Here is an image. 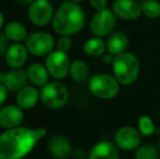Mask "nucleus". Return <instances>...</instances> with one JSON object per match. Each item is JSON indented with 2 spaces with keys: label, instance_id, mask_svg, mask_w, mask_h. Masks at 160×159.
Listing matches in <instances>:
<instances>
[{
  "label": "nucleus",
  "instance_id": "nucleus-5",
  "mask_svg": "<svg viewBox=\"0 0 160 159\" xmlns=\"http://www.w3.org/2000/svg\"><path fill=\"white\" fill-rule=\"evenodd\" d=\"M88 89L95 97L100 99H112L119 94L120 83L107 73H99L91 77L88 82Z\"/></svg>",
  "mask_w": 160,
  "mask_h": 159
},
{
  "label": "nucleus",
  "instance_id": "nucleus-20",
  "mask_svg": "<svg viewBox=\"0 0 160 159\" xmlns=\"http://www.w3.org/2000/svg\"><path fill=\"white\" fill-rule=\"evenodd\" d=\"M3 34L9 40L13 42H21L26 39L28 36V30L26 27L20 22H9L6 26H4V32Z\"/></svg>",
  "mask_w": 160,
  "mask_h": 159
},
{
  "label": "nucleus",
  "instance_id": "nucleus-25",
  "mask_svg": "<svg viewBox=\"0 0 160 159\" xmlns=\"http://www.w3.org/2000/svg\"><path fill=\"white\" fill-rule=\"evenodd\" d=\"M159 152L152 145H142L135 151V159H158Z\"/></svg>",
  "mask_w": 160,
  "mask_h": 159
},
{
  "label": "nucleus",
  "instance_id": "nucleus-17",
  "mask_svg": "<svg viewBox=\"0 0 160 159\" xmlns=\"http://www.w3.org/2000/svg\"><path fill=\"white\" fill-rule=\"evenodd\" d=\"M88 159H119L118 147L111 142L101 141L91 149Z\"/></svg>",
  "mask_w": 160,
  "mask_h": 159
},
{
  "label": "nucleus",
  "instance_id": "nucleus-23",
  "mask_svg": "<svg viewBox=\"0 0 160 159\" xmlns=\"http://www.w3.org/2000/svg\"><path fill=\"white\" fill-rule=\"evenodd\" d=\"M137 130L144 136H150L158 132L154 124V121L148 116H141L137 120Z\"/></svg>",
  "mask_w": 160,
  "mask_h": 159
},
{
  "label": "nucleus",
  "instance_id": "nucleus-26",
  "mask_svg": "<svg viewBox=\"0 0 160 159\" xmlns=\"http://www.w3.org/2000/svg\"><path fill=\"white\" fill-rule=\"evenodd\" d=\"M56 46H57L58 50L64 51V52H68V51L71 49L72 47V39L70 36L68 35H60L59 39L56 42Z\"/></svg>",
  "mask_w": 160,
  "mask_h": 159
},
{
  "label": "nucleus",
  "instance_id": "nucleus-27",
  "mask_svg": "<svg viewBox=\"0 0 160 159\" xmlns=\"http://www.w3.org/2000/svg\"><path fill=\"white\" fill-rule=\"evenodd\" d=\"M89 3H91V6L93 7L95 10L99 11V10L106 9L108 0H89Z\"/></svg>",
  "mask_w": 160,
  "mask_h": 159
},
{
  "label": "nucleus",
  "instance_id": "nucleus-15",
  "mask_svg": "<svg viewBox=\"0 0 160 159\" xmlns=\"http://www.w3.org/2000/svg\"><path fill=\"white\" fill-rule=\"evenodd\" d=\"M48 151L57 159H67L72 153V145L65 136L55 134L48 141Z\"/></svg>",
  "mask_w": 160,
  "mask_h": 159
},
{
  "label": "nucleus",
  "instance_id": "nucleus-22",
  "mask_svg": "<svg viewBox=\"0 0 160 159\" xmlns=\"http://www.w3.org/2000/svg\"><path fill=\"white\" fill-rule=\"evenodd\" d=\"M69 74L75 82L82 83L87 80L89 75V68L87 63L83 60H74L70 64V72Z\"/></svg>",
  "mask_w": 160,
  "mask_h": 159
},
{
  "label": "nucleus",
  "instance_id": "nucleus-34",
  "mask_svg": "<svg viewBox=\"0 0 160 159\" xmlns=\"http://www.w3.org/2000/svg\"><path fill=\"white\" fill-rule=\"evenodd\" d=\"M159 151H160V142H159Z\"/></svg>",
  "mask_w": 160,
  "mask_h": 159
},
{
  "label": "nucleus",
  "instance_id": "nucleus-28",
  "mask_svg": "<svg viewBox=\"0 0 160 159\" xmlns=\"http://www.w3.org/2000/svg\"><path fill=\"white\" fill-rule=\"evenodd\" d=\"M8 38L4 34H0V57L6 55V51L8 49Z\"/></svg>",
  "mask_w": 160,
  "mask_h": 159
},
{
  "label": "nucleus",
  "instance_id": "nucleus-4",
  "mask_svg": "<svg viewBox=\"0 0 160 159\" xmlns=\"http://www.w3.org/2000/svg\"><path fill=\"white\" fill-rule=\"evenodd\" d=\"M40 100L45 107L51 110L61 109L69 100V89L59 81H51L40 88Z\"/></svg>",
  "mask_w": 160,
  "mask_h": 159
},
{
  "label": "nucleus",
  "instance_id": "nucleus-33",
  "mask_svg": "<svg viewBox=\"0 0 160 159\" xmlns=\"http://www.w3.org/2000/svg\"><path fill=\"white\" fill-rule=\"evenodd\" d=\"M69 1L75 2V3H78V2H82V1H84V0H69Z\"/></svg>",
  "mask_w": 160,
  "mask_h": 159
},
{
  "label": "nucleus",
  "instance_id": "nucleus-13",
  "mask_svg": "<svg viewBox=\"0 0 160 159\" xmlns=\"http://www.w3.org/2000/svg\"><path fill=\"white\" fill-rule=\"evenodd\" d=\"M28 73L23 69H12L4 74H0V83L8 88L9 92L18 93L21 88L26 86Z\"/></svg>",
  "mask_w": 160,
  "mask_h": 159
},
{
  "label": "nucleus",
  "instance_id": "nucleus-1",
  "mask_svg": "<svg viewBox=\"0 0 160 159\" xmlns=\"http://www.w3.org/2000/svg\"><path fill=\"white\" fill-rule=\"evenodd\" d=\"M45 127H17L0 134V159H22L28 155L37 142L45 137Z\"/></svg>",
  "mask_w": 160,
  "mask_h": 159
},
{
  "label": "nucleus",
  "instance_id": "nucleus-6",
  "mask_svg": "<svg viewBox=\"0 0 160 159\" xmlns=\"http://www.w3.org/2000/svg\"><path fill=\"white\" fill-rule=\"evenodd\" d=\"M24 45L31 55L35 57H46L53 50L55 39L47 32H34L26 37Z\"/></svg>",
  "mask_w": 160,
  "mask_h": 159
},
{
  "label": "nucleus",
  "instance_id": "nucleus-19",
  "mask_svg": "<svg viewBox=\"0 0 160 159\" xmlns=\"http://www.w3.org/2000/svg\"><path fill=\"white\" fill-rule=\"evenodd\" d=\"M128 46V38L123 32L112 33L107 40V51L114 56L124 52Z\"/></svg>",
  "mask_w": 160,
  "mask_h": 159
},
{
  "label": "nucleus",
  "instance_id": "nucleus-12",
  "mask_svg": "<svg viewBox=\"0 0 160 159\" xmlns=\"http://www.w3.org/2000/svg\"><path fill=\"white\" fill-rule=\"evenodd\" d=\"M112 11L117 17L127 21L138 19L142 14L141 3L136 0H114Z\"/></svg>",
  "mask_w": 160,
  "mask_h": 159
},
{
  "label": "nucleus",
  "instance_id": "nucleus-24",
  "mask_svg": "<svg viewBox=\"0 0 160 159\" xmlns=\"http://www.w3.org/2000/svg\"><path fill=\"white\" fill-rule=\"evenodd\" d=\"M141 8L142 13L149 19H158L160 17V3L157 0H144Z\"/></svg>",
  "mask_w": 160,
  "mask_h": 159
},
{
  "label": "nucleus",
  "instance_id": "nucleus-14",
  "mask_svg": "<svg viewBox=\"0 0 160 159\" xmlns=\"http://www.w3.org/2000/svg\"><path fill=\"white\" fill-rule=\"evenodd\" d=\"M28 50L25 45L21 42H13L8 47L6 51V62L10 68L20 69L24 66L28 57Z\"/></svg>",
  "mask_w": 160,
  "mask_h": 159
},
{
  "label": "nucleus",
  "instance_id": "nucleus-32",
  "mask_svg": "<svg viewBox=\"0 0 160 159\" xmlns=\"http://www.w3.org/2000/svg\"><path fill=\"white\" fill-rule=\"evenodd\" d=\"M17 1L20 2L21 4H28V6H30V4L34 1V0H17Z\"/></svg>",
  "mask_w": 160,
  "mask_h": 159
},
{
  "label": "nucleus",
  "instance_id": "nucleus-2",
  "mask_svg": "<svg viewBox=\"0 0 160 159\" xmlns=\"http://www.w3.org/2000/svg\"><path fill=\"white\" fill-rule=\"evenodd\" d=\"M85 20V12L80 4L68 0L55 12L51 24L57 34L71 36L84 27Z\"/></svg>",
  "mask_w": 160,
  "mask_h": 159
},
{
  "label": "nucleus",
  "instance_id": "nucleus-10",
  "mask_svg": "<svg viewBox=\"0 0 160 159\" xmlns=\"http://www.w3.org/2000/svg\"><path fill=\"white\" fill-rule=\"evenodd\" d=\"M142 134L133 127H122L114 134V143L122 151H133L141 144Z\"/></svg>",
  "mask_w": 160,
  "mask_h": 159
},
{
  "label": "nucleus",
  "instance_id": "nucleus-29",
  "mask_svg": "<svg viewBox=\"0 0 160 159\" xmlns=\"http://www.w3.org/2000/svg\"><path fill=\"white\" fill-rule=\"evenodd\" d=\"M8 88L3 84L0 83V106H2L7 100V98H8Z\"/></svg>",
  "mask_w": 160,
  "mask_h": 159
},
{
  "label": "nucleus",
  "instance_id": "nucleus-18",
  "mask_svg": "<svg viewBox=\"0 0 160 159\" xmlns=\"http://www.w3.org/2000/svg\"><path fill=\"white\" fill-rule=\"evenodd\" d=\"M28 79L34 86L42 87L49 82V72L47 70L46 66L39 62L31 64L26 70Z\"/></svg>",
  "mask_w": 160,
  "mask_h": 159
},
{
  "label": "nucleus",
  "instance_id": "nucleus-30",
  "mask_svg": "<svg viewBox=\"0 0 160 159\" xmlns=\"http://www.w3.org/2000/svg\"><path fill=\"white\" fill-rule=\"evenodd\" d=\"M114 58H116V56L112 55V53L110 52H107V53H103L102 55V62L106 64H110V66H112V63H113L114 61Z\"/></svg>",
  "mask_w": 160,
  "mask_h": 159
},
{
  "label": "nucleus",
  "instance_id": "nucleus-21",
  "mask_svg": "<svg viewBox=\"0 0 160 159\" xmlns=\"http://www.w3.org/2000/svg\"><path fill=\"white\" fill-rule=\"evenodd\" d=\"M83 49H84V52L89 57H99V56H102L107 50V42L101 37L94 36L84 42Z\"/></svg>",
  "mask_w": 160,
  "mask_h": 159
},
{
  "label": "nucleus",
  "instance_id": "nucleus-16",
  "mask_svg": "<svg viewBox=\"0 0 160 159\" xmlns=\"http://www.w3.org/2000/svg\"><path fill=\"white\" fill-rule=\"evenodd\" d=\"M17 105L24 111L30 110L40 100V92L35 86H24L17 93Z\"/></svg>",
  "mask_w": 160,
  "mask_h": 159
},
{
  "label": "nucleus",
  "instance_id": "nucleus-7",
  "mask_svg": "<svg viewBox=\"0 0 160 159\" xmlns=\"http://www.w3.org/2000/svg\"><path fill=\"white\" fill-rule=\"evenodd\" d=\"M117 24V17L110 9L99 10L92 17L89 30L92 34L97 37H105L114 30Z\"/></svg>",
  "mask_w": 160,
  "mask_h": 159
},
{
  "label": "nucleus",
  "instance_id": "nucleus-31",
  "mask_svg": "<svg viewBox=\"0 0 160 159\" xmlns=\"http://www.w3.org/2000/svg\"><path fill=\"white\" fill-rule=\"evenodd\" d=\"M3 25H4V17H3V14H2L1 11H0V30L3 27Z\"/></svg>",
  "mask_w": 160,
  "mask_h": 159
},
{
  "label": "nucleus",
  "instance_id": "nucleus-9",
  "mask_svg": "<svg viewBox=\"0 0 160 159\" xmlns=\"http://www.w3.org/2000/svg\"><path fill=\"white\" fill-rule=\"evenodd\" d=\"M53 15V7L49 0H34L28 6V20L38 27L46 26L52 22Z\"/></svg>",
  "mask_w": 160,
  "mask_h": 159
},
{
  "label": "nucleus",
  "instance_id": "nucleus-11",
  "mask_svg": "<svg viewBox=\"0 0 160 159\" xmlns=\"http://www.w3.org/2000/svg\"><path fill=\"white\" fill-rule=\"evenodd\" d=\"M24 118V110L18 105H7L0 108V127L6 130L21 127Z\"/></svg>",
  "mask_w": 160,
  "mask_h": 159
},
{
  "label": "nucleus",
  "instance_id": "nucleus-35",
  "mask_svg": "<svg viewBox=\"0 0 160 159\" xmlns=\"http://www.w3.org/2000/svg\"><path fill=\"white\" fill-rule=\"evenodd\" d=\"M139 1H144V0H139Z\"/></svg>",
  "mask_w": 160,
  "mask_h": 159
},
{
  "label": "nucleus",
  "instance_id": "nucleus-8",
  "mask_svg": "<svg viewBox=\"0 0 160 159\" xmlns=\"http://www.w3.org/2000/svg\"><path fill=\"white\" fill-rule=\"evenodd\" d=\"M70 59L67 52L61 50H52L46 56L45 66L49 75L56 80H63L70 72Z\"/></svg>",
  "mask_w": 160,
  "mask_h": 159
},
{
  "label": "nucleus",
  "instance_id": "nucleus-3",
  "mask_svg": "<svg viewBox=\"0 0 160 159\" xmlns=\"http://www.w3.org/2000/svg\"><path fill=\"white\" fill-rule=\"evenodd\" d=\"M112 72L118 82L122 85L128 86L136 82L138 79L141 64L135 55L131 52H124L116 56L112 63Z\"/></svg>",
  "mask_w": 160,
  "mask_h": 159
}]
</instances>
